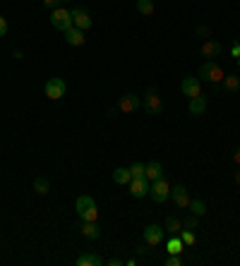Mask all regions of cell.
<instances>
[{
	"label": "cell",
	"instance_id": "obj_8",
	"mask_svg": "<svg viewBox=\"0 0 240 266\" xmlns=\"http://www.w3.org/2000/svg\"><path fill=\"white\" fill-rule=\"evenodd\" d=\"M149 180L147 177H132L130 180V195L135 197V199H142V197L149 195Z\"/></svg>",
	"mask_w": 240,
	"mask_h": 266
},
{
	"label": "cell",
	"instance_id": "obj_16",
	"mask_svg": "<svg viewBox=\"0 0 240 266\" xmlns=\"http://www.w3.org/2000/svg\"><path fill=\"white\" fill-rule=\"evenodd\" d=\"M82 235H84L87 240H99L101 228L96 226V221H82Z\"/></svg>",
	"mask_w": 240,
	"mask_h": 266
},
{
	"label": "cell",
	"instance_id": "obj_9",
	"mask_svg": "<svg viewBox=\"0 0 240 266\" xmlns=\"http://www.w3.org/2000/svg\"><path fill=\"white\" fill-rule=\"evenodd\" d=\"M171 199L178 209H187L190 206V195H187V187L185 185H175L171 187Z\"/></svg>",
	"mask_w": 240,
	"mask_h": 266
},
{
	"label": "cell",
	"instance_id": "obj_31",
	"mask_svg": "<svg viewBox=\"0 0 240 266\" xmlns=\"http://www.w3.org/2000/svg\"><path fill=\"white\" fill-rule=\"evenodd\" d=\"M60 2L63 0H43V7H53L56 10V7H60Z\"/></svg>",
	"mask_w": 240,
	"mask_h": 266
},
{
	"label": "cell",
	"instance_id": "obj_2",
	"mask_svg": "<svg viewBox=\"0 0 240 266\" xmlns=\"http://www.w3.org/2000/svg\"><path fill=\"white\" fill-rule=\"evenodd\" d=\"M51 24L56 27L58 32H68V29H72V12L70 10H65V7H56L53 12H51Z\"/></svg>",
	"mask_w": 240,
	"mask_h": 266
},
{
	"label": "cell",
	"instance_id": "obj_28",
	"mask_svg": "<svg viewBox=\"0 0 240 266\" xmlns=\"http://www.w3.org/2000/svg\"><path fill=\"white\" fill-rule=\"evenodd\" d=\"M180 240H183L185 245H195V231H180Z\"/></svg>",
	"mask_w": 240,
	"mask_h": 266
},
{
	"label": "cell",
	"instance_id": "obj_1",
	"mask_svg": "<svg viewBox=\"0 0 240 266\" xmlns=\"http://www.w3.org/2000/svg\"><path fill=\"white\" fill-rule=\"evenodd\" d=\"M74 206H77V213H79L82 221H96L99 218V206H96V201L89 195L77 197V204Z\"/></svg>",
	"mask_w": 240,
	"mask_h": 266
},
{
	"label": "cell",
	"instance_id": "obj_30",
	"mask_svg": "<svg viewBox=\"0 0 240 266\" xmlns=\"http://www.w3.org/2000/svg\"><path fill=\"white\" fill-rule=\"evenodd\" d=\"M197 36H202V38H209V36H211V29H209V27H197Z\"/></svg>",
	"mask_w": 240,
	"mask_h": 266
},
{
	"label": "cell",
	"instance_id": "obj_23",
	"mask_svg": "<svg viewBox=\"0 0 240 266\" xmlns=\"http://www.w3.org/2000/svg\"><path fill=\"white\" fill-rule=\"evenodd\" d=\"M34 190H36V195H48V190H51L48 177H36L34 180Z\"/></svg>",
	"mask_w": 240,
	"mask_h": 266
},
{
	"label": "cell",
	"instance_id": "obj_7",
	"mask_svg": "<svg viewBox=\"0 0 240 266\" xmlns=\"http://www.w3.org/2000/svg\"><path fill=\"white\" fill-rule=\"evenodd\" d=\"M70 12H72V24L77 27V29H82V32H87V29L94 24L89 10H84V7H74V10H70Z\"/></svg>",
	"mask_w": 240,
	"mask_h": 266
},
{
	"label": "cell",
	"instance_id": "obj_22",
	"mask_svg": "<svg viewBox=\"0 0 240 266\" xmlns=\"http://www.w3.org/2000/svg\"><path fill=\"white\" fill-rule=\"evenodd\" d=\"M187 209H190V213H195L200 218V216L206 213V204H204V199H190V206Z\"/></svg>",
	"mask_w": 240,
	"mask_h": 266
},
{
	"label": "cell",
	"instance_id": "obj_14",
	"mask_svg": "<svg viewBox=\"0 0 240 266\" xmlns=\"http://www.w3.org/2000/svg\"><path fill=\"white\" fill-rule=\"evenodd\" d=\"M221 51H223L221 43L206 38V41L202 43V51H200V53H202V58H216V55H221Z\"/></svg>",
	"mask_w": 240,
	"mask_h": 266
},
{
	"label": "cell",
	"instance_id": "obj_35",
	"mask_svg": "<svg viewBox=\"0 0 240 266\" xmlns=\"http://www.w3.org/2000/svg\"><path fill=\"white\" fill-rule=\"evenodd\" d=\"M233 161L240 166V149H236V154H233Z\"/></svg>",
	"mask_w": 240,
	"mask_h": 266
},
{
	"label": "cell",
	"instance_id": "obj_20",
	"mask_svg": "<svg viewBox=\"0 0 240 266\" xmlns=\"http://www.w3.org/2000/svg\"><path fill=\"white\" fill-rule=\"evenodd\" d=\"M185 247V242L180 240V235H171V240L166 242V249H168V254H180Z\"/></svg>",
	"mask_w": 240,
	"mask_h": 266
},
{
	"label": "cell",
	"instance_id": "obj_17",
	"mask_svg": "<svg viewBox=\"0 0 240 266\" xmlns=\"http://www.w3.org/2000/svg\"><path fill=\"white\" fill-rule=\"evenodd\" d=\"M74 264L77 266H101L103 264V259H101L99 254H94V252H87V254H79Z\"/></svg>",
	"mask_w": 240,
	"mask_h": 266
},
{
	"label": "cell",
	"instance_id": "obj_10",
	"mask_svg": "<svg viewBox=\"0 0 240 266\" xmlns=\"http://www.w3.org/2000/svg\"><path fill=\"white\" fill-rule=\"evenodd\" d=\"M180 89H183L185 96H190V99L202 96V79H197V77H185Z\"/></svg>",
	"mask_w": 240,
	"mask_h": 266
},
{
	"label": "cell",
	"instance_id": "obj_18",
	"mask_svg": "<svg viewBox=\"0 0 240 266\" xmlns=\"http://www.w3.org/2000/svg\"><path fill=\"white\" fill-rule=\"evenodd\" d=\"M164 231H168V235H180L183 231V221L178 216H168L166 223H164Z\"/></svg>",
	"mask_w": 240,
	"mask_h": 266
},
{
	"label": "cell",
	"instance_id": "obj_24",
	"mask_svg": "<svg viewBox=\"0 0 240 266\" xmlns=\"http://www.w3.org/2000/svg\"><path fill=\"white\" fill-rule=\"evenodd\" d=\"M137 12L139 15H154V0H137Z\"/></svg>",
	"mask_w": 240,
	"mask_h": 266
},
{
	"label": "cell",
	"instance_id": "obj_29",
	"mask_svg": "<svg viewBox=\"0 0 240 266\" xmlns=\"http://www.w3.org/2000/svg\"><path fill=\"white\" fill-rule=\"evenodd\" d=\"M164 264H166V266H180V264H183V259H180V254H171Z\"/></svg>",
	"mask_w": 240,
	"mask_h": 266
},
{
	"label": "cell",
	"instance_id": "obj_25",
	"mask_svg": "<svg viewBox=\"0 0 240 266\" xmlns=\"http://www.w3.org/2000/svg\"><path fill=\"white\" fill-rule=\"evenodd\" d=\"M223 84H226L228 91H238V89H240V79L236 77V74H231V77H223Z\"/></svg>",
	"mask_w": 240,
	"mask_h": 266
},
{
	"label": "cell",
	"instance_id": "obj_21",
	"mask_svg": "<svg viewBox=\"0 0 240 266\" xmlns=\"http://www.w3.org/2000/svg\"><path fill=\"white\" fill-rule=\"evenodd\" d=\"M113 180H115L118 185H130V180H132L130 168H115V170H113Z\"/></svg>",
	"mask_w": 240,
	"mask_h": 266
},
{
	"label": "cell",
	"instance_id": "obj_33",
	"mask_svg": "<svg viewBox=\"0 0 240 266\" xmlns=\"http://www.w3.org/2000/svg\"><path fill=\"white\" fill-rule=\"evenodd\" d=\"M231 55H233V58H240V43H233V48H231Z\"/></svg>",
	"mask_w": 240,
	"mask_h": 266
},
{
	"label": "cell",
	"instance_id": "obj_6",
	"mask_svg": "<svg viewBox=\"0 0 240 266\" xmlns=\"http://www.w3.org/2000/svg\"><path fill=\"white\" fill-rule=\"evenodd\" d=\"M46 96L51 99V101H58V99H63L65 96V91H68V84H65V79H60V77H51L48 82H46Z\"/></svg>",
	"mask_w": 240,
	"mask_h": 266
},
{
	"label": "cell",
	"instance_id": "obj_11",
	"mask_svg": "<svg viewBox=\"0 0 240 266\" xmlns=\"http://www.w3.org/2000/svg\"><path fill=\"white\" fill-rule=\"evenodd\" d=\"M144 242H147L149 247L161 245V242H164V228H159L156 223L147 226V228H144Z\"/></svg>",
	"mask_w": 240,
	"mask_h": 266
},
{
	"label": "cell",
	"instance_id": "obj_4",
	"mask_svg": "<svg viewBox=\"0 0 240 266\" xmlns=\"http://www.w3.org/2000/svg\"><path fill=\"white\" fill-rule=\"evenodd\" d=\"M223 70L216 65V60H204L202 67H200V79L204 82H223Z\"/></svg>",
	"mask_w": 240,
	"mask_h": 266
},
{
	"label": "cell",
	"instance_id": "obj_36",
	"mask_svg": "<svg viewBox=\"0 0 240 266\" xmlns=\"http://www.w3.org/2000/svg\"><path fill=\"white\" fill-rule=\"evenodd\" d=\"M108 264H111V266H120L123 262H120V259H108Z\"/></svg>",
	"mask_w": 240,
	"mask_h": 266
},
{
	"label": "cell",
	"instance_id": "obj_19",
	"mask_svg": "<svg viewBox=\"0 0 240 266\" xmlns=\"http://www.w3.org/2000/svg\"><path fill=\"white\" fill-rule=\"evenodd\" d=\"M190 113H192V115H204V113H206V99H204V96L190 99Z\"/></svg>",
	"mask_w": 240,
	"mask_h": 266
},
{
	"label": "cell",
	"instance_id": "obj_3",
	"mask_svg": "<svg viewBox=\"0 0 240 266\" xmlns=\"http://www.w3.org/2000/svg\"><path fill=\"white\" fill-rule=\"evenodd\" d=\"M149 195H151V199H154L156 204H164L166 199H171V185H168L166 177L154 180V182H151V187H149Z\"/></svg>",
	"mask_w": 240,
	"mask_h": 266
},
{
	"label": "cell",
	"instance_id": "obj_32",
	"mask_svg": "<svg viewBox=\"0 0 240 266\" xmlns=\"http://www.w3.org/2000/svg\"><path fill=\"white\" fill-rule=\"evenodd\" d=\"M5 34H7V19L0 17V38H2Z\"/></svg>",
	"mask_w": 240,
	"mask_h": 266
},
{
	"label": "cell",
	"instance_id": "obj_12",
	"mask_svg": "<svg viewBox=\"0 0 240 266\" xmlns=\"http://www.w3.org/2000/svg\"><path fill=\"white\" fill-rule=\"evenodd\" d=\"M139 96H135V94H125V96H120V101H118V110L120 113H135V110H139Z\"/></svg>",
	"mask_w": 240,
	"mask_h": 266
},
{
	"label": "cell",
	"instance_id": "obj_5",
	"mask_svg": "<svg viewBox=\"0 0 240 266\" xmlns=\"http://www.w3.org/2000/svg\"><path fill=\"white\" fill-rule=\"evenodd\" d=\"M142 108L147 110L149 115H161V110H164V101H161V96L156 94V89H147L144 101H142Z\"/></svg>",
	"mask_w": 240,
	"mask_h": 266
},
{
	"label": "cell",
	"instance_id": "obj_34",
	"mask_svg": "<svg viewBox=\"0 0 240 266\" xmlns=\"http://www.w3.org/2000/svg\"><path fill=\"white\" fill-rule=\"evenodd\" d=\"M149 245H139V247H137V252H139V254H147V252H149Z\"/></svg>",
	"mask_w": 240,
	"mask_h": 266
},
{
	"label": "cell",
	"instance_id": "obj_38",
	"mask_svg": "<svg viewBox=\"0 0 240 266\" xmlns=\"http://www.w3.org/2000/svg\"><path fill=\"white\" fill-rule=\"evenodd\" d=\"M238 65H240V58H238Z\"/></svg>",
	"mask_w": 240,
	"mask_h": 266
},
{
	"label": "cell",
	"instance_id": "obj_37",
	"mask_svg": "<svg viewBox=\"0 0 240 266\" xmlns=\"http://www.w3.org/2000/svg\"><path fill=\"white\" fill-rule=\"evenodd\" d=\"M236 185H240V168L236 170Z\"/></svg>",
	"mask_w": 240,
	"mask_h": 266
},
{
	"label": "cell",
	"instance_id": "obj_26",
	"mask_svg": "<svg viewBox=\"0 0 240 266\" xmlns=\"http://www.w3.org/2000/svg\"><path fill=\"white\" fill-rule=\"evenodd\" d=\"M130 173H132V177H144V163L135 161V163L130 166Z\"/></svg>",
	"mask_w": 240,
	"mask_h": 266
},
{
	"label": "cell",
	"instance_id": "obj_13",
	"mask_svg": "<svg viewBox=\"0 0 240 266\" xmlns=\"http://www.w3.org/2000/svg\"><path fill=\"white\" fill-rule=\"evenodd\" d=\"M144 177H147L149 182L164 177V166H161L159 161H149V163H144Z\"/></svg>",
	"mask_w": 240,
	"mask_h": 266
},
{
	"label": "cell",
	"instance_id": "obj_15",
	"mask_svg": "<svg viewBox=\"0 0 240 266\" xmlns=\"http://www.w3.org/2000/svg\"><path fill=\"white\" fill-rule=\"evenodd\" d=\"M65 41L70 43V46H84V32L82 29H77V27H72V29H68L65 32Z\"/></svg>",
	"mask_w": 240,
	"mask_h": 266
},
{
	"label": "cell",
	"instance_id": "obj_27",
	"mask_svg": "<svg viewBox=\"0 0 240 266\" xmlns=\"http://www.w3.org/2000/svg\"><path fill=\"white\" fill-rule=\"evenodd\" d=\"M183 228H187V231H195V228H197V216H195V213L185 216V218H183Z\"/></svg>",
	"mask_w": 240,
	"mask_h": 266
}]
</instances>
